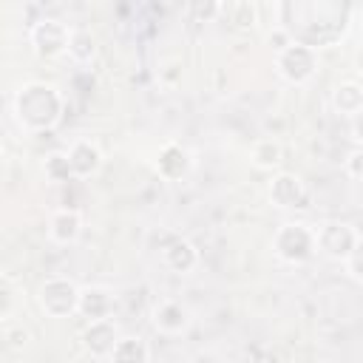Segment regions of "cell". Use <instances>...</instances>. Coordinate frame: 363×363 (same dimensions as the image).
Wrapping results in <instances>:
<instances>
[{"label":"cell","instance_id":"7","mask_svg":"<svg viewBox=\"0 0 363 363\" xmlns=\"http://www.w3.org/2000/svg\"><path fill=\"white\" fill-rule=\"evenodd\" d=\"M269 201L275 207H281V210H309L312 193H309L306 182L298 173L281 170L269 182Z\"/></svg>","mask_w":363,"mask_h":363},{"label":"cell","instance_id":"14","mask_svg":"<svg viewBox=\"0 0 363 363\" xmlns=\"http://www.w3.org/2000/svg\"><path fill=\"white\" fill-rule=\"evenodd\" d=\"M111 312H113V295H111L105 286H96V284L79 286V306H77V315H82V318L91 323V320L111 318Z\"/></svg>","mask_w":363,"mask_h":363},{"label":"cell","instance_id":"1","mask_svg":"<svg viewBox=\"0 0 363 363\" xmlns=\"http://www.w3.org/2000/svg\"><path fill=\"white\" fill-rule=\"evenodd\" d=\"M11 111H14V122L23 130L45 133L60 125V119L65 113V96L51 82L34 79V82H26L17 88Z\"/></svg>","mask_w":363,"mask_h":363},{"label":"cell","instance_id":"5","mask_svg":"<svg viewBox=\"0 0 363 363\" xmlns=\"http://www.w3.org/2000/svg\"><path fill=\"white\" fill-rule=\"evenodd\" d=\"M363 233L349 224V221H323L315 227V244H318V252L326 255L329 261H346L352 255V250L360 244Z\"/></svg>","mask_w":363,"mask_h":363},{"label":"cell","instance_id":"18","mask_svg":"<svg viewBox=\"0 0 363 363\" xmlns=\"http://www.w3.org/2000/svg\"><path fill=\"white\" fill-rule=\"evenodd\" d=\"M108 360L111 363H150V349L142 337L125 335V337H119V343H116V349L111 352Z\"/></svg>","mask_w":363,"mask_h":363},{"label":"cell","instance_id":"24","mask_svg":"<svg viewBox=\"0 0 363 363\" xmlns=\"http://www.w3.org/2000/svg\"><path fill=\"white\" fill-rule=\"evenodd\" d=\"M343 167H346V176H349V179H354V182H363V147L352 150V153L346 156Z\"/></svg>","mask_w":363,"mask_h":363},{"label":"cell","instance_id":"11","mask_svg":"<svg viewBox=\"0 0 363 363\" xmlns=\"http://www.w3.org/2000/svg\"><path fill=\"white\" fill-rule=\"evenodd\" d=\"M159 252H162V264L176 275H187L199 264V250L182 235H167V241L159 247Z\"/></svg>","mask_w":363,"mask_h":363},{"label":"cell","instance_id":"26","mask_svg":"<svg viewBox=\"0 0 363 363\" xmlns=\"http://www.w3.org/2000/svg\"><path fill=\"white\" fill-rule=\"evenodd\" d=\"M352 136H354V142H357V145H363V111L352 119Z\"/></svg>","mask_w":363,"mask_h":363},{"label":"cell","instance_id":"17","mask_svg":"<svg viewBox=\"0 0 363 363\" xmlns=\"http://www.w3.org/2000/svg\"><path fill=\"white\" fill-rule=\"evenodd\" d=\"M250 162L258 167V170H275L281 162H284V147L278 139L272 136H264L258 142H252L250 147Z\"/></svg>","mask_w":363,"mask_h":363},{"label":"cell","instance_id":"28","mask_svg":"<svg viewBox=\"0 0 363 363\" xmlns=\"http://www.w3.org/2000/svg\"><path fill=\"white\" fill-rule=\"evenodd\" d=\"M357 23H360V28H363V3L357 6Z\"/></svg>","mask_w":363,"mask_h":363},{"label":"cell","instance_id":"13","mask_svg":"<svg viewBox=\"0 0 363 363\" xmlns=\"http://www.w3.org/2000/svg\"><path fill=\"white\" fill-rule=\"evenodd\" d=\"M82 235V213L77 207H60L48 218V238L60 247L74 244Z\"/></svg>","mask_w":363,"mask_h":363},{"label":"cell","instance_id":"23","mask_svg":"<svg viewBox=\"0 0 363 363\" xmlns=\"http://www.w3.org/2000/svg\"><path fill=\"white\" fill-rule=\"evenodd\" d=\"M343 267H346V275H349V278H354L357 284H363V238H360V244L352 250V255L343 261Z\"/></svg>","mask_w":363,"mask_h":363},{"label":"cell","instance_id":"2","mask_svg":"<svg viewBox=\"0 0 363 363\" xmlns=\"http://www.w3.org/2000/svg\"><path fill=\"white\" fill-rule=\"evenodd\" d=\"M272 252L278 261L301 267L315 258L318 244H315V227L303 221H286L272 233Z\"/></svg>","mask_w":363,"mask_h":363},{"label":"cell","instance_id":"15","mask_svg":"<svg viewBox=\"0 0 363 363\" xmlns=\"http://www.w3.org/2000/svg\"><path fill=\"white\" fill-rule=\"evenodd\" d=\"M96 51H99V43L94 37L91 28H71V40H68V60L74 65H91L96 60Z\"/></svg>","mask_w":363,"mask_h":363},{"label":"cell","instance_id":"4","mask_svg":"<svg viewBox=\"0 0 363 363\" xmlns=\"http://www.w3.org/2000/svg\"><path fill=\"white\" fill-rule=\"evenodd\" d=\"M37 306L45 318H71L79 306V286L71 278H45L37 289Z\"/></svg>","mask_w":363,"mask_h":363},{"label":"cell","instance_id":"25","mask_svg":"<svg viewBox=\"0 0 363 363\" xmlns=\"http://www.w3.org/2000/svg\"><path fill=\"white\" fill-rule=\"evenodd\" d=\"M159 79H162L164 88H176V85L182 82V65H179V62L162 65V68H159Z\"/></svg>","mask_w":363,"mask_h":363},{"label":"cell","instance_id":"12","mask_svg":"<svg viewBox=\"0 0 363 363\" xmlns=\"http://www.w3.org/2000/svg\"><path fill=\"white\" fill-rule=\"evenodd\" d=\"M68 162H71V170H74V179H91L102 170V150L96 147V142L91 139H77L71 142L68 147Z\"/></svg>","mask_w":363,"mask_h":363},{"label":"cell","instance_id":"19","mask_svg":"<svg viewBox=\"0 0 363 363\" xmlns=\"http://www.w3.org/2000/svg\"><path fill=\"white\" fill-rule=\"evenodd\" d=\"M43 173L54 184H62V182L74 179V170H71V162H68V150H51L43 159Z\"/></svg>","mask_w":363,"mask_h":363},{"label":"cell","instance_id":"6","mask_svg":"<svg viewBox=\"0 0 363 363\" xmlns=\"http://www.w3.org/2000/svg\"><path fill=\"white\" fill-rule=\"evenodd\" d=\"M318 65H320L318 51L298 43V40L289 48H284L281 54H275V71L289 85H306L318 74Z\"/></svg>","mask_w":363,"mask_h":363},{"label":"cell","instance_id":"9","mask_svg":"<svg viewBox=\"0 0 363 363\" xmlns=\"http://www.w3.org/2000/svg\"><path fill=\"white\" fill-rule=\"evenodd\" d=\"M153 167H156L159 179H164V182H179V179H184V176L190 173V167H193V153H190L182 142H164V145L159 147V153H156Z\"/></svg>","mask_w":363,"mask_h":363},{"label":"cell","instance_id":"27","mask_svg":"<svg viewBox=\"0 0 363 363\" xmlns=\"http://www.w3.org/2000/svg\"><path fill=\"white\" fill-rule=\"evenodd\" d=\"M352 62H354V71H357V74H363V45L354 51V60H352Z\"/></svg>","mask_w":363,"mask_h":363},{"label":"cell","instance_id":"22","mask_svg":"<svg viewBox=\"0 0 363 363\" xmlns=\"http://www.w3.org/2000/svg\"><path fill=\"white\" fill-rule=\"evenodd\" d=\"M267 43H269V48H272V54H281L284 48H289L292 43H295V37L289 34V28H284V26H272L269 28V34H267Z\"/></svg>","mask_w":363,"mask_h":363},{"label":"cell","instance_id":"3","mask_svg":"<svg viewBox=\"0 0 363 363\" xmlns=\"http://www.w3.org/2000/svg\"><path fill=\"white\" fill-rule=\"evenodd\" d=\"M68 40L71 26L62 23L60 17H37L28 26V45L40 60H57L68 54Z\"/></svg>","mask_w":363,"mask_h":363},{"label":"cell","instance_id":"21","mask_svg":"<svg viewBox=\"0 0 363 363\" xmlns=\"http://www.w3.org/2000/svg\"><path fill=\"white\" fill-rule=\"evenodd\" d=\"M3 340H6V346H9L11 352H23V349L28 346L31 335H28V329H23V323L6 320V323H3Z\"/></svg>","mask_w":363,"mask_h":363},{"label":"cell","instance_id":"20","mask_svg":"<svg viewBox=\"0 0 363 363\" xmlns=\"http://www.w3.org/2000/svg\"><path fill=\"white\" fill-rule=\"evenodd\" d=\"M221 14H227V23H233L235 28H252L258 23V6L238 0V3H227L221 9Z\"/></svg>","mask_w":363,"mask_h":363},{"label":"cell","instance_id":"8","mask_svg":"<svg viewBox=\"0 0 363 363\" xmlns=\"http://www.w3.org/2000/svg\"><path fill=\"white\" fill-rule=\"evenodd\" d=\"M119 326L113 318H102V320H91L82 326L79 332V343L91 357H111V352L119 343Z\"/></svg>","mask_w":363,"mask_h":363},{"label":"cell","instance_id":"10","mask_svg":"<svg viewBox=\"0 0 363 363\" xmlns=\"http://www.w3.org/2000/svg\"><path fill=\"white\" fill-rule=\"evenodd\" d=\"M150 326L159 335H182L190 326V312L184 303H179L173 298H162L150 309Z\"/></svg>","mask_w":363,"mask_h":363},{"label":"cell","instance_id":"16","mask_svg":"<svg viewBox=\"0 0 363 363\" xmlns=\"http://www.w3.org/2000/svg\"><path fill=\"white\" fill-rule=\"evenodd\" d=\"M332 105L340 116H357L363 111V82H354V79H346L335 88L332 94Z\"/></svg>","mask_w":363,"mask_h":363}]
</instances>
